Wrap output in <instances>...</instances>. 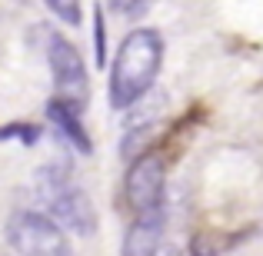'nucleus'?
<instances>
[{
    "instance_id": "f257e3e1",
    "label": "nucleus",
    "mask_w": 263,
    "mask_h": 256,
    "mask_svg": "<svg viewBox=\"0 0 263 256\" xmlns=\"http://www.w3.org/2000/svg\"><path fill=\"white\" fill-rule=\"evenodd\" d=\"M163 67V37L154 27H137L123 37L120 50L110 67V107L130 110L137 100L150 93Z\"/></svg>"
},
{
    "instance_id": "f03ea898",
    "label": "nucleus",
    "mask_w": 263,
    "mask_h": 256,
    "mask_svg": "<svg viewBox=\"0 0 263 256\" xmlns=\"http://www.w3.org/2000/svg\"><path fill=\"white\" fill-rule=\"evenodd\" d=\"M37 196L44 203V216H50L60 230H70L77 237H93L97 230V210L90 203L87 190L70 183L64 170L47 167L37 176Z\"/></svg>"
},
{
    "instance_id": "7ed1b4c3",
    "label": "nucleus",
    "mask_w": 263,
    "mask_h": 256,
    "mask_svg": "<svg viewBox=\"0 0 263 256\" xmlns=\"http://www.w3.org/2000/svg\"><path fill=\"white\" fill-rule=\"evenodd\" d=\"M44 50H47V64H50L57 100L70 103L73 110H84L87 100H90V77H87V67H84L80 50L57 30L47 33Z\"/></svg>"
},
{
    "instance_id": "20e7f679",
    "label": "nucleus",
    "mask_w": 263,
    "mask_h": 256,
    "mask_svg": "<svg viewBox=\"0 0 263 256\" xmlns=\"http://www.w3.org/2000/svg\"><path fill=\"white\" fill-rule=\"evenodd\" d=\"M7 240L17 256H73L67 233L37 210L13 213L7 223Z\"/></svg>"
},
{
    "instance_id": "39448f33",
    "label": "nucleus",
    "mask_w": 263,
    "mask_h": 256,
    "mask_svg": "<svg viewBox=\"0 0 263 256\" xmlns=\"http://www.w3.org/2000/svg\"><path fill=\"white\" fill-rule=\"evenodd\" d=\"M163 183H167V167L163 156L140 153L127 170V203L134 213H147L163 206Z\"/></svg>"
},
{
    "instance_id": "423d86ee",
    "label": "nucleus",
    "mask_w": 263,
    "mask_h": 256,
    "mask_svg": "<svg viewBox=\"0 0 263 256\" xmlns=\"http://www.w3.org/2000/svg\"><path fill=\"white\" fill-rule=\"evenodd\" d=\"M163 206L147 213H134V223L123 233L120 256H154L163 246Z\"/></svg>"
},
{
    "instance_id": "0eeeda50",
    "label": "nucleus",
    "mask_w": 263,
    "mask_h": 256,
    "mask_svg": "<svg viewBox=\"0 0 263 256\" xmlns=\"http://www.w3.org/2000/svg\"><path fill=\"white\" fill-rule=\"evenodd\" d=\"M47 120H50V127L57 130L60 140L70 143L77 153H84V156L93 153V143H90L84 123H80V110H73L70 103H64V100H57V96H53V100L47 103Z\"/></svg>"
},
{
    "instance_id": "6e6552de",
    "label": "nucleus",
    "mask_w": 263,
    "mask_h": 256,
    "mask_svg": "<svg viewBox=\"0 0 263 256\" xmlns=\"http://www.w3.org/2000/svg\"><path fill=\"white\" fill-rule=\"evenodd\" d=\"M93 57H97V67H107V27H103V4L93 7Z\"/></svg>"
},
{
    "instance_id": "1a4fd4ad",
    "label": "nucleus",
    "mask_w": 263,
    "mask_h": 256,
    "mask_svg": "<svg viewBox=\"0 0 263 256\" xmlns=\"http://www.w3.org/2000/svg\"><path fill=\"white\" fill-rule=\"evenodd\" d=\"M44 4H47V10L57 20H64L67 27H77L80 17H84V13H80V0H44Z\"/></svg>"
},
{
    "instance_id": "9d476101",
    "label": "nucleus",
    "mask_w": 263,
    "mask_h": 256,
    "mask_svg": "<svg viewBox=\"0 0 263 256\" xmlns=\"http://www.w3.org/2000/svg\"><path fill=\"white\" fill-rule=\"evenodd\" d=\"M110 7H114L117 13H123V17H143V13L154 7V0H107Z\"/></svg>"
},
{
    "instance_id": "9b49d317",
    "label": "nucleus",
    "mask_w": 263,
    "mask_h": 256,
    "mask_svg": "<svg viewBox=\"0 0 263 256\" xmlns=\"http://www.w3.org/2000/svg\"><path fill=\"white\" fill-rule=\"evenodd\" d=\"M7 136H20L24 143H33L40 136V130L37 127H7V130H0V140H7Z\"/></svg>"
},
{
    "instance_id": "f8f14e48",
    "label": "nucleus",
    "mask_w": 263,
    "mask_h": 256,
    "mask_svg": "<svg viewBox=\"0 0 263 256\" xmlns=\"http://www.w3.org/2000/svg\"><path fill=\"white\" fill-rule=\"evenodd\" d=\"M154 256H186V250H180V246H170V243H163L160 250H157Z\"/></svg>"
}]
</instances>
